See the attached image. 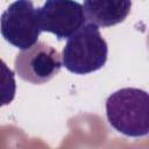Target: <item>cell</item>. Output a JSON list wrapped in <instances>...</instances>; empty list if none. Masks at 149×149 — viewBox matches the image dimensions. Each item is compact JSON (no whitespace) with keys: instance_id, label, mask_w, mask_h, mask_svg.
Returning a JSON list of instances; mask_svg holds the SVG:
<instances>
[{"instance_id":"7a4b0ae2","label":"cell","mask_w":149,"mask_h":149,"mask_svg":"<svg viewBox=\"0 0 149 149\" xmlns=\"http://www.w3.org/2000/svg\"><path fill=\"white\" fill-rule=\"evenodd\" d=\"M107 56V42L99 28L88 22L68 38L62 51V64L71 73L88 74L100 70L106 64Z\"/></svg>"},{"instance_id":"277c9868","label":"cell","mask_w":149,"mask_h":149,"mask_svg":"<svg viewBox=\"0 0 149 149\" xmlns=\"http://www.w3.org/2000/svg\"><path fill=\"white\" fill-rule=\"evenodd\" d=\"M62 66L59 52L42 41L19 52L14 63L16 74L22 80L36 85L51 80Z\"/></svg>"},{"instance_id":"8992f818","label":"cell","mask_w":149,"mask_h":149,"mask_svg":"<svg viewBox=\"0 0 149 149\" xmlns=\"http://www.w3.org/2000/svg\"><path fill=\"white\" fill-rule=\"evenodd\" d=\"M83 8L90 23L108 28L126 20L132 9V0H84Z\"/></svg>"},{"instance_id":"5b68a950","label":"cell","mask_w":149,"mask_h":149,"mask_svg":"<svg viewBox=\"0 0 149 149\" xmlns=\"http://www.w3.org/2000/svg\"><path fill=\"white\" fill-rule=\"evenodd\" d=\"M36 12L41 30L54 34L58 41L69 38L86 21L83 5L74 0H45Z\"/></svg>"},{"instance_id":"52a82bcc","label":"cell","mask_w":149,"mask_h":149,"mask_svg":"<svg viewBox=\"0 0 149 149\" xmlns=\"http://www.w3.org/2000/svg\"><path fill=\"white\" fill-rule=\"evenodd\" d=\"M16 93V81L14 72L0 59V107L9 105Z\"/></svg>"},{"instance_id":"6da1fadb","label":"cell","mask_w":149,"mask_h":149,"mask_svg":"<svg viewBox=\"0 0 149 149\" xmlns=\"http://www.w3.org/2000/svg\"><path fill=\"white\" fill-rule=\"evenodd\" d=\"M106 118L109 126L128 137L149 134V95L144 90L123 87L106 100Z\"/></svg>"},{"instance_id":"3957f363","label":"cell","mask_w":149,"mask_h":149,"mask_svg":"<svg viewBox=\"0 0 149 149\" xmlns=\"http://www.w3.org/2000/svg\"><path fill=\"white\" fill-rule=\"evenodd\" d=\"M0 33L13 47L24 50L34 45L42 33L31 0H15L0 16Z\"/></svg>"}]
</instances>
